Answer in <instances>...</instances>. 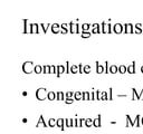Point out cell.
Masks as SVG:
<instances>
[{
  "label": "cell",
  "mask_w": 143,
  "mask_h": 134,
  "mask_svg": "<svg viewBox=\"0 0 143 134\" xmlns=\"http://www.w3.org/2000/svg\"><path fill=\"white\" fill-rule=\"evenodd\" d=\"M125 117H126V127H134L135 126V122H134L133 120L131 118V116L130 115H125Z\"/></svg>",
  "instance_id": "14"
},
{
  "label": "cell",
  "mask_w": 143,
  "mask_h": 134,
  "mask_svg": "<svg viewBox=\"0 0 143 134\" xmlns=\"http://www.w3.org/2000/svg\"><path fill=\"white\" fill-rule=\"evenodd\" d=\"M141 125H142V126H143V116H142V117H141Z\"/></svg>",
  "instance_id": "57"
},
{
  "label": "cell",
  "mask_w": 143,
  "mask_h": 134,
  "mask_svg": "<svg viewBox=\"0 0 143 134\" xmlns=\"http://www.w3.org/2000/svg\"><path fill=\"white\" fill-rule=\"evenodd\" d=\"M91 101H96V98H95V90L91 92Z\"/></svg>",
  "instance_id": "47"
},
{
  "label": "cell",
  "mask_w": 143,
  "mask_h": 134,
  "mask_svg": "<svg viewBox=\"0 0 143 134\" xmlns=\"http://www.w3.org/2000/svg\"><path fill=\"white\" fill-rule=\"evenodd\" d=\"M56 126L58 127L61 131H65V129H66V126H65V118H61V117L57 118V125H56Z\"/></svg>",
  "instance_id": "7"
},
{
  "label": "cell",
  "mask_w": 143,
  "mask_h": 134,
  "mask_svg": "<svg viewBox=\"0 0 143 134\" xmlns=\"http://www.w3.org/2000/svg\"><path fill=\"white\" fill-rule=\"evenodd\" d=\"M141 95L136 92L135 88H132V101H140Z\"/></svg>",
  "instance_id": "13"
},
{
  "label": "cell",
  "mask_w": 143,
  "mask_h": 134,
  "mask_svg": "<svg viewBox=\"0 0 143 134\" xmlns=\"http://www.w3.org/2000/svg\"><path fill=\"white\" fill-rule=\"evenodd\" d=\"M27 95H28V93H27L26 90H23V92H22V96H27Z\"/></svg>",
  "instance_id": "54"
},
{
  "label": "cell",
  "mask_w": 143,
  "mask_h": 134,
  "mask_svg": "<svg viewBox=\"0 0 143 134\" xmlns=\"http://www.w3.org/2000/svg\"><path fill=\"white\" fill-rule=\"evenodd\" d=\"M95 65H96V74H103L105 73V67L104 65H102L100 62H95Z\"/></svg>",
  "instance_id": "8"
},
{
  "label": "cell",
  "mask_w": 143,
  "mask_h": 134,
  "mask_svg": "<svg viewBox=\"0 0 143 134\" xmlns=\"http://www.w3.org/2000/svg\"><path fill=\"white\" fill-rule=\"evenodd\" d=\"M91 73V66L89 65H85L84 66V74H89Z\"/></svg>",
  "instance_id": "41"
},
{
  "label": "cell",
  "mask_w": 143,
  "mask_h": 134,
  "mask_svg": "<svg viewBox=\"0 0 143 134\" xmlns=\"http://www.w3.org/2000/svg\"><path fill=\"white\" fill-rule=\"evenodd\" d=\"M101 118H102V115H101V114H99L96 118H94V121H93V126L95 127V129H97V127H99V129H100V127H102Z\"/></svg>",
  "instance_id": "11"
},
{
  "label": "cell",
  "mask_w": 143,
  "mask_h": 134,
  "mask_svg": "<svg viewBox=\"0 0 143 134\" xmlns=\"http://www.w3.org/2000/svg\"><path fill=\"white\" fill-rule=\"evenodd\" d=\"M56 101H58V102H61V101H64L65 102V93H63V92H56Z\"/></svg>",
  "instance_id": "15"
},
{
  "label": "cell",
  "mask_w": 143,
  "mask_h": 134,
  "mask_svg": "<svg viewBox=\"0 0 143 134\" xmlns=\"http://www.w3.org/2000/svg\"><path fill=\"white\" fill-rule=\"evenodd\" d=\"M107 34H113V25L107 23Z\"/></svg>",
  "instance_id": "43"
},
{
  "label": "cell",
  "mask_w": 143,
  "mask_h": 134,
  "mask_svg": "<svg viewBox=\"0 0 143 134\" xmlns=\"http://www.w3.org/2000/svg\"><path fill=\"white\" fill-rule=\"evenodd\" d=\"M39 23L31 22L29 23V34H39Z\"/></svg>",
  "instance_id": "4"
},
{
  "label": "cell",
  "mask_w": 143,
  "mask_h": 134,
  "mask_svg": "<svg viewBox=\"0 0 143 134\" xmlns=\"http://www.w3.org/2000/svg\"><path fill=\"white\" fill-rule=\"evenodd\" d=\"M85 120H86V118H84V117H81V118H80V121H78V126H80V127L84 126V123H85Z\"/></svg>",
  "instance_id": "44"
},
{
  "label": "cell",
  "mask_w": 143,
  "mask_h": 134,
  "mask_svg": "<svg viewBox=\"0 0 143 134\" xmlns=\"http://www.w3.org/2000/svg\"><path fill=\"white\" fill-rule=\"evenodd\" d=\"M40 125H42L44 127H49L48 126V123L45 122V118H44V115H42V114L39 116V120H38V122L36 123V127H39Z\"/></svg>",
  "instance_id": "10"
},
{
  "label": "cell",
  "mask_w": 143,
  "mask_h": 134,
  "mask_svg": "<svg viewBox=\"0 0 143 134\" xmlns=\"http://www.w3.org/2000/svg\"><path fill=\"white\" fill-rule=\"evenodd\" d=\"M93 118H86V120H85V123H84V126L85 127H87V129H88V127H91V126H93Z\"/></svg>",
  "instance_id": "28"
},
{
  "label": "cell",
  "mask_w": 143,
  "mask_h": 134,
  "mask_svg": "<svg viewBox=\"0 0 143 134\" xmlns=\"http://www.w3.org/2000/svg\"><path fill=\"white\" fill-rule=\"evenodd\" d=\"M75 28H76V23L75 22H73V21L68 22V29H69L70 34H76V32H75Z\"/></svg>",
  "instance_id": "20"
},
{
  "label": "cell",
  "mask_w": 143,
  "mask_h": 134,
  "mask_svg": "<svg viewBox=\"0 0 143 134\" xmlns=\"http://www.w3.org/2000/svg\"><path fill=\"white\" fill-rule=\"evenodd\" d=\"M113 32H114V34H117V35L124 32V25L121 22L114 23V25H113Z\"/></svg>",
  "instance_id": "3"
},
{
  "label": "cell",
  "mask_w": 143,
  "mask_h": 134,
  "mask_svg": "<svg viewBox=\"0 0 143 134\" xmlns=\"http://www.w3.org/2000/svg\"><path fill=\"white\" fill-rule=\"evenodd\" d=\"M74 101H75L74 98H66L65 99V104L70 105V104H73V103H74Z\"/></svg>",
  "instance_id": "45"
},
{
  "label": "cell",
  "mask_w": 143,
  "mask_h": 134,
  "mask_svg": "<svg viewBox=\"0 0 143 134\" xmlns=\"http://www.w3.org/2000/svg\"><path fill=\"white\" fill-rule=\"evenodd\" d=\"M91 32H92V35H95V34H102V32H101V23H99L96 27L92 28Z\"/></svg>",
  "instance_id": "21"
},
{
  "label": "cell",
  "mask_w": 143,
  "mask_h": 134,
  "mask_svg": "<svg viewBox=\"0 0 143 134\" xmlns=\"http://www.w3.org/2000/svg\"><path fill=\"white\" fill-rule=\"evenodd\" d=\"M91 36H92L91 31H82V34H81V37L82 38H89Z\"/></svg>",
  "instance_id": "36"
},
{
  "label": "cell",
  "mask_w": 143,
  "mask_h": 134,
  "mask_svg": "<svg viewBox=\"0 0 143 134\" xmlns=\"http://www.w3.org/2000/svg\"><path fill=\"white\" fill-rule=\"evenodd\" d=\"M108 96H110V101H113V88H108Z\"/></svg>",
  "instance_id": "46"
},
{
  "label": "cell",
  "mask_w": 143,
  "mask_h": 134,
  "mask_svg": "<svg viewBox=\"0 0 143 134\" xmlns=\"http://www.w3.org/2000/svg\"><path fill=\"white\" fill-rule=\"evenodd\" d=\"M117 97H127V95L126 94H119V95H116Z\"/></svg>",
  "instance_id": "52"
},
{
  "label": "cell",
  "mask_w": 143,
  "mask_h": 134,
  "mask_svg": "<svg viewBox=\"0 0 143 134\" xmlns=\"http://www.w3.org/2000/svg\"><path fill=\"white\" fill-rule=\"evenodd\" d=\"M83 101H87V92H83Z\"/></svg>",
  "instance_id": "50"
},
{
  "label": "cell",
  "mask_w": 143,
  "mask_h": 134,
  "mask_svg": "<svg viewBox=\"0 0 143 134\" xmlns=\"http://www.w3.org/2000/svg\"><path fill=\"white\" fill-rule=\"evenodd\" d=\"M74 99L75 101H83V92H75Z\"/></svg>",
  "instance_id": "27"
},
{
  "label": "cell",
  "mask_w": 143,
  "mask_h": 134,
  "mask_svg": "<svg viewBox=\"0 0 143 134\" xmlns=\"http://www.w3.org/2000/svg\"><path fill=\"white\" fill-rule=\"evenodd\" d=\"M50 74H57V66L55 65H50Z\"/></svg>",
  "instance_id": "38"
},
{
  "label": "cell",
  "mask_w": 143,
  "mask_h": 134,
  "mask_svg": "<svg viewBox=\"0 0 143 134\" xmlns=\"http://www.w3.org/2000/svg\"><path fill=\"white\" fill-rule=\"evenodd\" d=\"M78 70H80V74H84V65L82 63L78 64Z\"/></svg>",
  "instance_id": "42"
},
{
  "label": "cell",
  "mask_w": 143,
  "mask_h": 134,
  "mask_svg": "<svg viewBox=\"0 0 143 134\" xmlns=\"http://www.w3.org/2000/svg\"><path fill=\"white\" fill-rule=\"evenodd\" d=\"M21 69H22V72L25 73V74L30 75V74H33L34 70H35V65H34V63L31 62V60H27V62L22 63Z\"/></svg>",
  "instance_id": "1"
},
{
  "label": "cell",
  "mask_w": 143,
  "mask_h": 134,
  "mask_svg": "<svg viewBox=\"0 0 143 134\" xmlns=\"http://www.w3.org/2000/svg\"><path fill=\"white\" fill-rule=\"evenodd\" d=\"M101 32L102 34H106L107 32V25H106L105 21H102L101 22Z\"/></svg>",
  "instance_id": "30"
},
{
  "label": "cell",
  "mask_w": 143,
  "mask_h": 134,
  "mask_svg": "<svg viewBox=\"0 0 143 134\" xmlns=\"http://www.w3.org/2000/svg\"><path fill=\"white\" fill-rule=\"evenodd\" d=\"M53 34H59L61 32V25L59 23H53L52 27H50Z\"/></svg>",
  "instance_id": "12"
},
{
  "label": "cell",
  "mask_w": 143,
  "mask_h": 134,
  "mask_svg": "<svg viewBox=\"0 0 143 134\" xmlns=\"http://www.w3.org/2000/svg\"><path fill=\"white\" fill-rule=\"evenodd\" d=\"M95 98H96V101H102V92L100 89L95 90Z\"/></svg>",
  "instance_id": "35"
},
{
  "label": "cell",
  "mask_w": 143,
  "mask_h": 134,
  "mask_svg": "<svg viewBox=\"0 0 143 134\" xmlns=\"http://www.w3.org/2000/svg\"><path fill=\"white\" fill-rule=\"evenodd\" d=\"M102 101H103V102H107V101H110V96H108V92H106V90H104V92H102Z\"/></svg>",
  "instance_id": "29"
},
{
  "label": "cell",
  "mask_w": 143,
  "mask_h": 134,
  "mask_svg": "<svg viewBox=\"0 0 143 134\" xmlns=\"http://www.w3.org/2000/svg\"><path fill=\"white\" fill-rule=\"evenodd\" d=\"M21 122H22V123H25V124H26V123H27V122H28V120H27V118H26V117H23V118H22V120H21Z\"/></svg>",
  "instance_id": "53"
},
{
  "label": "cell",
  "mask_w": 143,
  "mask_h": 134,
  "mask_svg": "<svg viewBox=\"0 0 143 134\" xmlns=\"http://www.w3.org/2000/svg\"><path fill=\"white\" fill-rule=\"evenodd\" d=\"M66 74V66L64 65H57V74H56V77L59 78L61 76V74Z\"/></svg>",
  "instance_id": "6"
},
{
  "label": "cell",
  "mask_w": 143,
  "mask_h": 134,
  "mask_svg": "<svg viewBox=\"0 0 143 134\" xmlns=\"http://www.w3.org/2000/svg\"><path fill=\"white\" fill-rule=\"evenodd\" d=\"M140 95H141V99H142V101H143V88H142V90H141Z\"/></svg>",
  "instance_id": "55"
},
{
  "label": "cell",
  "mask_w": 143,
  "mask_h": 134,
  "mask_svg": "<svg viewBox=\"0 0 143 134\" xmlns=\"http://www.w3.org/2000/svg\"><path fill=\"white\" fill-rule=\"evenodd\" d=\"M57 125V120H55V118L50 117L49 120H48V126L49 127H55Z\"/></svg>",
  "instance_id": "31"
},
{
  "label": "cell",
  "mask_w": 143,
  "mask_h": 134,
  "mask_svg": "<svg viewBox=\"0 0 143 134\" xmlns=\"http://www.w3.org/2000/svg\"><path fill=\"white\" fill-rule=\"evenodd\" d=\"M40 28L42 29V31H44V34H46L47 31H48V29H49L50 27H52V23H39Z\"/></svg>",
  "instance_id": "16"
},
{
  "label": "cell",
  "mask_w": 143,
  "mask_h": 134,
  "mask_svg": "<svg viewBox=\"0 0 143 134\" xmlns=\"http://www.w3.org/2000/svg\"><path fill=\"white\" fill-rule=\"evenodd\" d=\"M74 95H75V93L74 92H67V93H65V99L66 98H74Z\"/></svg>",
  "instance_id": "37"
},
{
  "label": "cell",
  "mask_w": 143,
  "mask_h": 134,
  "mask_svg": "<svg viewBox=\"0 0 143 134\" xmlns=\"http://www.w3.org/2000/svg\"><path fill=\"white\" fill-rule=\"evenodd\" d=\"M65 126L67 129H70V124H69V118H65Z\"/></svg>",
  "instance_id": "49"
},
{
  "label": "cell",
  "mask_w": 143,
  "mask_h": 134,
  "mask_svg": "<svg viewBox=\"0 0 143 134\" xmlns=\"http://www.w3.org/2000/svg\"><path fill=\"white\" fill-rule=\"evenodd\" d=\"M34 73L37 75L42 74V66L41 65H35V70H34Z\"/></svg>",
  "instance_id": "26"
},
{
  "label": "cell",
  "mask_w": 143,
  "mask_h": 134,
  "mask_svg": "<svg viewBox=\"0 0 143 134\" xmlns=\"http://www.w3.org/2000/svg\"><path fill=\"white\" fill-rule=\"evenodd\" d=\"M22 21H23V30H22V32H23V34H27V32H29L28 20H27V19H22Z\"/></svg>",
  "instance_id": "25"
},
{
  "label": "cell",
  "mask_w": 143,
  "mask_h": 134,
  "mask_svg": "<svg viewBox=\"0 0 143 134\" xmlns=\"http://www.w3.org/2000/svg\"><path fill=\"white\" fill-rule=\"evenodd\" d=\"M134 32V25L132 22L124 23V34H133Z\"/></svg>",
  "instance_id": "5"
},
{
  "label": "cell",
  "mask_w": 143,
  "mask_h": 134,
  "mask_svg": "<svg viewBox=\"0 0 143 134\" xmlns=\"http://www.w3.org/2000/svg\"><path fill=\"white\" fill-rule=\"evenodd\" d=\"M119 73H120L121 75H124L125 73H127V66L126 65H124V64L120 65V66H119Z\"/></svg>",
  "instance_id": "18"
},
{
  "label": "cell",
  "mask_w": 143,
  "mask_h": 134,
  "mask_svg": "<svg viewBox=\"0 0 143 134\" xmlns=\"http://www.w3.org/2000/svg\"><path fill=\"white\" fill-rule=\"evenodd\" d=\"M134 122H135V126L136 127H141V126H142V125H141V115H136Z\"/></svg>",
  "instance_id": "34"
},
{
  "label": "cell",
  "mask_w": 143,
  "mask_h": 134,
  "mask_svg": "<svg viewBox=\"0 0 143 134\" xmlns=\"http://www.w3.org/2000/svg\"><path fill=\"white\" fill-rule=\"evenodd\" d=\"M70 67H72L70 66V63L67 60V62H66V74L67 75L70 74Z\"/></svg>",
  "instance_id": "40"
},
{
  "label": "cell",
  "mask_w": 143,
  "mask_h": 134,
  "mask_svg": "<svg viewBox=\"0 0 143 134\" xmlns=\"http://www.w3.org/2000/svg\"><path fill=\"white\" fill-rule=\"evenodd\" d=\"M135 65H136V62H135V60H133V62L131 63V65H129V66H127V73H129L130 75H134L136 73Z\"/></svg>",
  "instance_id": "9"
},
{
  "label": "cell",
  "mask_w": 143,
  "mask_h": 134,
  "mask_svg": "<svg viewBox=\"0 0 143 134\" xmlns=\"http://www.w3.org/2000/svg\"><path fill=\"white\" fill-rule=\"evenodd\" d=\"M116 73H119V66H116V65H111L110 66V74H113L115 75Z\"/></svg>",
  "instance_id": "23"
},
{
  "label": "cell",
  "mask_w": 143,
  "mask_h": 134,
  "mask_svg": "<svg viewBox=\"0 0 143 134\" xmlns=\"http://www.w3.org/2000/svg\"><path fill=\"white\" fill-rule=\"evenodd\" d=\"M42 74H50V65H44L42 66Z\"/></svg>",
  "instance_id": "33"
},
{
  "label": "cell",
  "mask_w": 143,
  "mask_h": 134,
  "mask_svg": "<svg viewBox=\"0 0 143 134\" xmlns=\"http://www.w3.org/2000/svg\"><path fill=\"white\" fill-rule=\"evenodd\" d=\"M56 92H48V96H47V99L48 101H50V102H53V101H55L56 99Z\"/></svg>",
  "instance_id": "22"
},
{
  "label": "cell",
  "mask_w": 143,
  "mask_h": 134,
  "mask_svg": "<svg viewBox=\"0 0 143 134\" xmlns=\"http://www.w3.org/2000/svg\"><path fill=\"white\" fill-rule=\"evenodd\" d=\"M61 34H68L69 32V29H68V23H61Z\"/></svg>",
  "instance_id": "17"
},
{
  "label": "cell",
  "mask_w": 143,
  "mask_h": 134,
  "mask_svg": "<svg viewBox=\"0 0 143 134\" xmlns=\"http://www.w3.org/2000/svg\"><path fill=\"white\" fill-rule=\"evenodd\" d=\"M70 73L72 74H77V73H80V70H78V65H72V67H70Z\"/></svg>",
  "instance_id": "32"
},
{
  "label": "cell",
  "mask_w": 143,
  "mask_h": 134,
  "mask_svg": "<svg viewBox=\"0 0 143 134\" xmlns=\"http://www.w3.org/2000/svg\"><path fill=\"white\" fill-rule=\"evenodd\" d=\"M104 67H105V74H110V64H108L107 60L104 64Z\"/></svg>",
  "instance_id": "39"
},
{
  "label": "cell",
  "mask_w": 143,
  "mask_h": 134,
  "mask_svg": "<svg viewBox=\"0 0 143 134\" xmlns=\"http://www.w3.org/2000/svg\"><path fill=\"white\" fill-rule=\"evenodd\" d=\"M69 124H70V129L74 127V118H69Z\"/></svg>",
  "instance_id": "51"
},
{
  "label": "cell",
  "mask_w": 143,
  "mask_h": 134,
  "mask_svg": "<svg viewBox=\"0 0 143 134\" xmlns=\"http://www.w3.org/2000/svg\"><path fill=\"white\" fill-rule=\"evenodd\" d=\"M134 34H142V25L140 22L134 25Z\"/></svg>",
  "instance_id": "19"
},
{
  "label": "cell",
  "mask_w": 143,
  "mask_h": 134,
  "mask_svg": "<svg viewBox=\"0 0 143 134\" xmlns=\"http://www.w3.org/2000/svg\"><path fill=\"white\" fill-rule=\"evenodd\" d=\"M140 70H141V73H142V74H143V65L140 67Z\"/></svg>",
  "instance_id": "56"
},
{
  "label": "cell",
  "mask_w": 143,
  "mask_h": 134,
  "mask_svg": "<svg viewBox=\"0 0 143 134\" xmlns=\"http://www.w3.org/2000/svg\"><path fill=\"white\" fill-rule=\"evenodd\" d=\"M78 121H80V120H78L77 116H76V117L74 118V127H80V126H78Z\"/></svg>",
  "instance_id": "48"
},
{
  "label": "cell",
  "mask_w": 143,
  "mask_h": 134,
  "mask_svg": "<svg viewBox=\"0 0 143 134\" xmlns=\"http://www.w3.org/2000/svg\"><path fill=\"white\" fill-rule=\"evenodd\" d=\"M35 95L38 101H45V99L47 98V96H48V90L45 87H39L36 89Z\"/></svg>",
  "instance_id": "2"
},
{
  "label": "cell",
  "mask_w": 143,
  "mask_h": 134,
  "mask_svg": "<svg viewBox=\"0 0 143 134\" xmlns=\"http://www.w3.org/2000/svg\"><path fill=\"white\" fill-rule=\"evenodd\" d=\"M89 30H92V25L91 23H83L82 25V31H89Z\"/></svg>",
  "instance_id": "24"
}]
</instances>
